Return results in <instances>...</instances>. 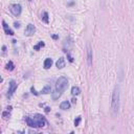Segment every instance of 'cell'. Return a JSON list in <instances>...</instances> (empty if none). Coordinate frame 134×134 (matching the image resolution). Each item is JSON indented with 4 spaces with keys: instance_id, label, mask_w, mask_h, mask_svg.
Here are the masks:
<instances>
[{
    "instance_id": "44dd1931",
    "label": "cell",
    "mask_w": 134,
    "mask_h": 134,
    "mask_svg": "<svg viewBox=\"0 0 134 134\" xmlns=\"http://www.w3.org/2000/svg\"><path fill=\"white\" fill-rule=\"evenodd\" d=\"M14 25H15V27H19V26H20V24H19V23H15Z\"/></svg>"
},
{
    "instance_id": "52a82bcc",
    "label": "cell",
    "mask_w": 134,
    "mask_h": 134,
    "mask_svg": "<svg viewBox=\"0 0 134 134\" xmlns=\"http://www.w3.org/2000/svg\"><path fill=\"white\" fill-rule=\"evenodd\" d=\"M87 61H88V65L91 66L92 65V49L89 43L87 44Z\"/></svg>"
},
{
    "instance_id": "ba28073f",
    "label": "cell",
    "mask_w": 134,
    "mask_h": 134,
    "mask_svg": "<svg viewBox=\"0 0 134 134\" xmlns=\"http://www.w3.org/2000/svg\"><path fill=\"white\" fill-rule=\"evenodd\" d=\"M56 65H57V67H58L59 69L64 68V67H65V59H64L63 57L59 58V60H58V61L56 62Z\"/></svg>"
},
{
    "instance_id": "ac0fdd59",
    "label": "cell",
    "mask_w": 134,
    "mask_h": 134,
    "mask_svg": "<svg viewBox=\"0 0 134 134\" xmlns=\"http://www.w3.org/2000/svg\"><path fill=\"white\" fill-rule=\"evenodd\" d=\"M80 122H81V116H78V117H77V119L74 120V126H75V127H77V126H79Z\"/></svg>"
},
{
    "instance_id": "7c38bea8",
    "label": "cell",
    "mask_w": 134,
    "mask_h": 134,
    "mask_svg": "<svg viewBox=\"0 0 134 134\" xmlns=\"http://www.w3.org/2000/svg\"><path fill=\"white\" fill-rule=\"evenodd\" d=\"M43 94H48V93H50L51 92V87L49 86V85H46L45 87H44L42 89V91H41Z\"/></svg>"
},
{
    "instance_id": "5b68a950",
    "label": "cell",
    "mask_w": 134,
    "mask_h": 134,
    "mask_svg": "<svg viewBox=\"0 0 134 134\" xmlns=\"http://www.w3.org/2000/svg\"><path fill=\"white\" fill-rule=\"evenodd\" d=\"M36 33V27L35 25H33L32 23L27 24V26H26V28L24 30V35L26 36V37H32V36Z\"/></svg>"
},
{
    "instance_id": "d6986e66",
    "label": "cell",
    "mask_w": 134,
    "mask_h": 134,
    "mask_svg": "<svg viewBox=\"0 0 134 134\" xmlns=\"http://www.w3.org/2000/svg\"><path fill=\"white\" fill-rule=\"evenodd\" d=\"M67 57H68V60H69L70 62H73V59H72V57H71V56L69 55V52H67Z\"/></svg>"
},
{
    "instance_id": "8fae6325",
    "label": "cell",
    "mask_w": 134,
    "mask_h": 134,
    "mask_svg": "<svg viewBox=\"0 0 134 134\" xmlns=\"http://www.w3.org/2000/svg\"><path fill=\"white\" fill-rule=\"evenodd\" d=\"M60 108L62 110H67V109H69L70 108V103L68 101H64V102H62L61 103V105H60Z\"/></svg>"
},
{
    "instance_id": "7402d4cb",
    "label": "cell",
    "mask_w": 134,
    "mask_h": 134,
    "mask_svg": "<svg viewBox=\"0 0 134 134\" xmlns=\"http://www.w3.org/2000/svg\"><path fill=\"white\" fill-rule=\"evenodd\" d=\"M71 101H72V103H73V104H75V102H77V100H75V99H72Z\"/></svg>"
},
{
    "instance_id": "3957f363",
    "label": "cell",
    "mask_w": 134,
    "mask_h": 134,
    "mask_svg": "<svg viewBox=\"0 0 134 134\" xmlns=\"http://www.w3.org/2000/svg\"><path fill=\"white\" fill-rule=\"evenodd\" d=\"M111 112L113 115L117 114L118 109H119V87L115 86L112 92V96H111Z\"/></svg>"
},
{
    "instance_id": "5bb4252c",
    "label": "cell",
    "mask_w": 134,
    "mask_h": 134,
    "mask_svg": "<svg viewBox=\"0 0 134 134\" xmlns=\"http://www.w3.org/2000/svg\"><path fill=\"white\" fill-rule=\"evenodd\" d=\"M5 68L7 69V70H10V71H12V70H14V68H15V65H14V63H13L12 61H10L8 63L6 64V66H5Z\"/></svg>"
},
{
    "instance_id": "603a6c76",
    "label": "cell",
    "mask_w": 134,
    "mask_h": 134,
    "mask_svg": "<svg viewBox=\"0 0 134 134\" xmlns=\"http://www.w3.org/2000/svg\"><path fill=\"white\" fill-rule=\"evenodd\" d=\"M52 38H53V39H57V38H58V36H56V35H53V36H52Z\"/></svg>"
},
{
    "instance_id": "e0dca14e",
    "label": "cell",
    "mask_w": 134,
    "mask_h": 134,
    "mask_svg": "<svg viewBox=\"0 0 134 134\" xmlns=\"http://www.w3.org/2000/svg\"><path fill=\"white\" fill-rule=\"evenodd\" d=\"M2 116H3V118H10V116H11V114H10V112H8V110L7 111H4V112L2 113Z\"/></svg>"
},
{
    "instance_id": "4fadbf2b",
    "label": "cell",
    "mask_w": 134,
    "mask_h": 134,
    "mask_svg": "<svg viewBox=\"0 0 134 134\" xmlns=\"http://www.w3.org/2000/svg\"><path fill=\"white\" fill-rule=\"evenodd\" d=\"M80 92H81V90H80V88H79V87L73 86L72 88H71V93H72L73 95H78V94H80Z\"/></svg>"
},
{
    "instance_id": "cb8c5ba5",
    "label": "cell",
    "mask_w": 134,
    "mask_h": 134,
    "mask_svg": "<svg viewBox=\"0 0 134 134\" xmlns=\"http://www.w3.org/2000/svg\"><path fill=\"white\" fill-rule=\"evenodd\" d=\"M45 111H46V112H48V111H49V108H48V107H47V108H45Z\"/></svg>"
},
{
    "instance_id": "9a60e30c",
    "label": "cell",
    "mask_w": 134,
    "mask_h": 134,
    "mask_svg": "<svg viewBox=\"0 0 134 134\" xmlns=\"http://www.w3.org/2000/svg\"><path fill=\"white\" fill-rule=\"evenodd\" d=\"M41 18H42V20L45 22V23H48V14H47L46 12H44V13H43Z\"/></svg>"
},
{
    "instance_id": "30bf717a",
    "label": "cell",
    "mask_w": 134,
    "mask_h": 134,
    "mask_svg": "<svg viewBox=\"0 0 134 134\" xmlns=\"http://www.w3.org/2000/svg\"><path fill=\"white\" fill-rule=\"evenodd\" d=\"M52 65V60L50 59V58H47V59H45V61H44V68L45 69H49L50 67Z\"/></svg>"
},
{
    "instance_id": "7a4b0ae2",
    "label": "cell",
    "mask_w": 134,
    "mask_h": 134,
    "mask_svg": "<svg viewBox=\"0 0 134 134\" xmlns=\"http://www.w3.org/2000/svg\"><path fill=\"white\" fill-rule=\"evenodd\" d=\"M25 122L27 124V126L32 128H42L44 126H46V119L44 116H42L41 114H36L33 117H25Z\"/></svg>"
},
{
    "instance_id": "8992f818",
    "label": "cell",
    "mask_w": 134,
    "mask_h": 134,
    "mask_svg": "<svg viewBox=\"0 0 134 134\" xmlns=\"http://www.w3.org/2000/svg\"><path fill=\"white\" fill-rule=\"evenodd\" d=\"M17 87H18V85L15 81L10 82V86H8V91H7V96L8 97H12V95L14 94L15 91L17 90Z\"/></svg>"
},
{
    "instance_id": "9c48e42d",
    "label": "cell",
    "mask_w": 134,
    "mask_h": 134,
    "mask_svg": "<svg viewBox=\"0 0 134 134\" xmlns=\"http://www.w3.org/2000/svg\"><path fill=\"white\" fill-rule=\"evenodd\" d=\"M2 25H3V29H4V32H5L6 35H11V36L14 35V32L8 27V25L5 23V21H2Z\"/></svg>"
},
{
    "instance_id": "2e32d148",
    "label": "cell",
    "mask_w": 134,
    "mask_h": 134,
    "mask_svg": "<svg viewBox=\"0 0 134 134\" xmlns=\"http://www.w3.org/2000/svg\"><path fill=\"white\" fill-rule=\"evenodd\" d=\"M45 44H44V42H39V44H37V45H35L34 46V49L35 50H39L41 47H43Z\"/></svg>"
},
{
    "instance_id": "277c9868",
    "label": "cell",
    "mask_w": 134,
    "mask_h": 134,
    "mask_svg": "<svg viewBox=\"0 0 134 134\" xmlns=\"http://www.w3.org/2000/svg\"><path fill=\"white\" fill-rule=\"evenodd\" d=\"M10 11L11 13L14 16L18 17V16H20L21 14V12H22V7L20 4H18V3H14V4H12V5L10 6Z\"/></svg>"
},
{
    "instance_id": "ffe728a7",
    "label": "cell",
    "mask_w": 134,
    "mask_h": 134,
    "mask_svg": "<svg viewBox=\"0 0 134 134\" xmlns=\"http://www.w3.org/2000/svg\"><path fill=\"white\" fill-rule=\"evenodd\" d=\"M5 51H6V47L5 46H2V53H3V55L5 53Z\"/></svg>"
},
{
    "instance_id": "6da1fadb",
    "label": "cell",
    "mask_w": 134,
    "mask_h": 134,
    "mask_svg": "<svg viewBox=\"0 0 134 134\" xmlns=\"http://www.w3.org/2000/svg\"><path fill=\"white\" fill-rule=\"evenodd\" d=\"M68 86V80L65 77H60L56 82V90L52 92V100H58Z\"/></svg>"
}]
</instances>
